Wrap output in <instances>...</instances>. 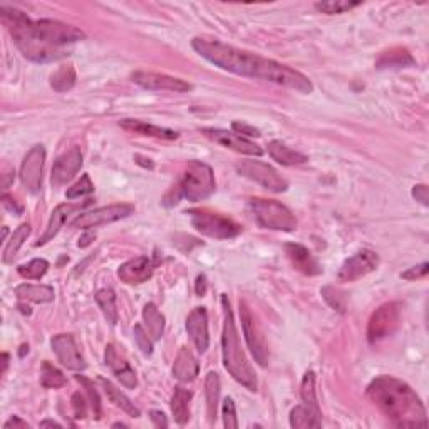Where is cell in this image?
<instances>
[{
    "mask_svg": "<svg viewBox=\"0 0 429 429\" xmlns=\"http://www.w3.org/2000/svg\"><path fill=\"white\" fill-rule=\"evenodd\" d=\"M195 52L210 64L231 74L252 77V79L272 82V84L284 86L297 93L310 94L314 91L312 82L307 76L292 67L280 64L273 59H267L258 54L244 51L235 45L225 44L218 39L195 38L191 40Z\"/></svg>",
    "mask_w": 429,
    "mask_h": 429,
    "instance_id": "cell-1",
    "label": "cell"
},
{
    "mask_svg": "<svg viewBox=\"0 0 429 429\" xmlns=\"http://www.w3.org/2000/svg\"><path fill=\"white\" fill-rule=\"evenodd\" d=\"M2 22L11 32L13 42L25 59L32 62H52L69 56L67 45L86 38L82 30L64 22L42 19L30 21L19 8L0 7Z\"/></svg>",
    "mask_w": 429,
    "mask_h": 429,
    "instance_id": "cell-2",
    "label": "cell"
},
{
    "mask_svg": "<svg viewBox=\"0 0 429 429\" xmlns=\"http://www.w3.org/2000/svg\"><path fill=\"white\" fill-rule=\"evenodd\" d=\"M367 398L398 428H426V409L413 387L392 376H379L367 386Z\"/></svg>",
    "mask_w": 429,
    "mask_h": 429,
    "instance_id": "cell-3",
    "label": "cell"
},
{
    "mask_svg": "<svg viewBox=\"0 0 429 429\" xmlns=\"http://www.w3.org/2000/svg\"><path fill=\"white\" fill-rule=\"evenodd\" d=\"M222 307H223V334H222V353H223V366L230 376L240 382L241 386L248 391L255 392L258 387L257 374L253 367L250 366L248 359L241 349L240 336L236 331L234 312H231L230 300L227 295H222Z\"/></svg>",
    "mask_w": 429,
    "mask_h": 429,
    "instance_id": "cell-4",
    "label": "cell"
},
{
    "mask_svg": "<svg viewBox=\"0 0 429 429\" xmlns=\"http://www.w3.org/2000/svg\"><path fill=\"white\" fill-rule=\"evenodd\" d=\"M217 183H214L213 170L207 163L193 159L186 164L183 175L176 186V195L171 205H176L180 198H186L188 202H202L214 193Z\"/></svg>",
    "mask_w": 429,
    "mask_h": 429,
    "instance_id": "cell-5",
    "label": "cell"
},
{
    "mask_svg": "<svg viewBox=\"0 0 429 429\" xmlns=\"http://www.w3.org/2000/svg\"><path fill=\"white\" fill-rule=\"evenodd\" d=\"M255 222L262 228L277 231H294L297 230V218L285 205L277 200L252 198L248 202Z\"/></svg>",
    "mask_w": 429,
    "mask_h": 429,
    "instance_id": "cell-6",
    "label": "cell"
},
{
    "mask_svg": "<svg viewBox=\"0 0 429 429\" xmlns=\"http://www.w3.org/2000/svg\"><path fill=\"white\" fill-rule=\"evenodd\" d=\"M188 214L195 230L200 231L202 235L210 236V239L228 240L235 239V236L241 234V227L239 223L222 213L210 212V210L205 208H196L190 210Z\"/></svg>",
    "mask_w": 429,
    "mask_h": 429,
    "instance_id": "cell-7",
    "label": "cell"
},
{
    "mask_svg": "<svg viewBox=\"0 0 429 429\" xmlns=\"http://www.w3.org/2000/svg\"><path fill=\"white\" fill-rule=\"evenodd\" d=\"M236 171L244 178L262 185L263 188L273 193H284L289 188V181L278 173L275 168L263 161H255V159H245V161L236 163Z\"/></svg>",
    "mask_w": 429,
    "mask_h": 429,
    "instance_id": "cell-8",
    "label": "cell"
},
{
    "mask_svg": "<svg viewBox=\"0 0 429 429\" xmlns=\"http://www.w3.org/2000/svg\"><path fill=\"white\" fill-rule=\"evenodd\" d=\"M401 312H403V307L399 302H387L376 309L367 324L369 344H376L394 334L401 326Z\"/></svg>",
    "mask_w": 429,
    "mask_h": 429,
    "instance_id": "cell-9",
    "label": "cell"
},
{
    "mask_svg": "<svg viewBox=\"0 0 429 429\" xmlns=\"http://www.w3.org/2000/svg\"><path fill=\"white\" fill-rule=\"evenodd\" d=\"M135 213V205L131 203H114L108 205V207L96 208L93 212H86L79 214L76 220H72L71 225L74 228H98L101 225H108V223H114L125 220L130 214Z\"/></svg>",
    "mask_w": 429,
    "mask_h": 429,
    "instance_id": "cell-10",
    "label": "cell"
},
{
    "mask_svg": "<svg viewBox=\"0 0 429 429\" xmlns=\"http://www.w3.org/2000/svg\"><path fill=\"white\" fill-rule=\"evenodd\" d=\"M240 317H241V327H244L245 341L246 345H248L250 353H252L255 360H257L260 366L265 367L268 364V348H267L265 337H263L262 332H260L252 310H250L245 300H240Z\"/></svg>",
    "mask_w": 429,
    "mask_h": 429,
    "instance_id": "cell-11",
    "label": "cell"
},
{
    "mask_svg": "<svg viewBox=\"0 0 429 429\" xmlns=\"http://www.w3.org/2000/svg\"><path fill=\"white\" fill-rule=\"evenodd\" d=\"M45 161V149L42 144H35L25 154L21 166V183L30 193H38L42 185V171Z\"/></svg>",
    "mask_w": 429,
    "mask_h": 429,
    "instance_id": "cell-12",
    "label": "cell"
},
{
    "mask_svg": "<svg viewBox=\"0 0 429 429\" xmlns=\"http://www.w3.org/2000/svg\"><path fill=\"white\" fill-rule=\"evenodd\" d=\"M379 267V255L372 250H359L353 257H349L342 263L337 273L341 282H355L358 278L366 277Z\"/></svg>",
    "mask_w": 429,
    "mask_h": 429,
    "instance_id": "cell-13",
    "label": "cell"
},
{
    "mask_svg": "<svg viewBox=\"0 0 429 429\" xmlns=\"http://www.w3.org/2000/svg\"><path fill=\"white\" fill-rule=\"evenodd\" d=\"M203 135L212 141H214V143L231 149V151L248 154V156H262L263 154V149L260 148L258 144H255L253 141L244 138V136L236 135L235 131L218 130V127H205Z\"/></svg>",
    "mask_w": 429,
    "mask_h": 429,
    "instance_id": "cell-14",
    "label": "cell"
},
{
    "mask_svg": "<svg viewBox=\"0 0 429 429\" xmlns=\"http://www.w3.org/2000/svg\"><path fill=\"white\" fill-rule=\"evenodd\" d=\"M131 81L138 84L139 88L149 91H173V93H188L191 91V84L186 81L173 76L158 74V72H133Z\"/></svg>",
    "mask_w": 429,
    "mask_h": 429,
    "instance_id": "cell-15",
    "label": "cell"
},
{
    "mask_svg": "<svg viewBox=\"0 0 429 429\" xmlns=\"http://www.w3.org/2000/svg\"><path fill=\"white\" fill-rule=\"evenodd\" d=\"M51 345L57 360L64 367L71 369V371H84L86 366H88L84 358H82L79 348H77L74 337L71 334L54 336Z\"/></svg>",
    "mask_w": 429,
    "mask_h": 429,
    "instance_id": "cell-16",
    "label": "cell"
},
{
    "mask_svg": "<svg viewBox=\"0 0 429 429\" xmlns=\"http://www.w3.org/2000/svg\"><path fill=\"white\" fill-rule=\"evenodd\" d=\"M81 166H82V153L77 146H74V148H71L69 151L62 153L61 156L54 161L52 175H51L52 185L54 186L66 185L67 181H71L72 178L77 175Z\"/></svg>",
    "mask_w": 429,
    "mask_h": 429,
    "instance_id": "cell-17",
    "label": "cell"
},
{
    "mask_svg": "<svg viewBox=\"0 0 429 429\" xmlns=\"http://www.w3.org/2000/svg\"><path fill=\"white\" fill-rule=\"evenodd\" d=\"M154 273V263L153 260L146 255L141 257L131 258L127 262L118 268V277L121 278V282H125L127 285H138L148 282Z\"/></svg>",
    "mask_w": 429,
    "mask_h": 429,
    "instance_id": "cell-18",
    "label": "cell"
},
{
    "mask_svg": "<svg viewBox=\"0 0 429 429\" xmlns=\"http://www.w3.org/2000/svg\"><path fill=\"white\" fill-rule=\"evenodd\" d=\"M186 331L193 341V344L198 349V353H207L210 345V334H208V316L207 309L196 307L190 312L186 319Z\"/></svg>",
    "mask_w": 429,
    "mask_h": 429,
    "instance_id": "cell-19",
    "label": "cell"
},
{
    "mask_svg": "<svg viewBox=\"0 0 429 429\" xmlns=\"http://www.w3.org/2000/svg\"><path fill=\"white\" fill-rule=\"evenodd\" d=\"M106 364L114 376L118 377V381H121V384L127 387V389H135L138 386V377H136L135 369L130 366V362L122 355H120L113 344H109L106 348Z\"/></svg>",
    "mask_w": 429,
    "mask_h": 429,
    "instance_id": "cell-20",
    "label": "cell"
},
{
    "mask_svg": "<svg viewBox=\"0 0 429 429\" xmlns=\"http://www.w3.org/2000/svg\"><path fill=\"white\" fill-rule=\"evenodd\" d=\"M285 252L289 255L292 265H294L297 270L304 275H321L322 273V267L319 265V262L314 258V255L309 252V248H305L304 245L300 244H287L285 245Z\"/></svg>",
    "mask_w": 429,
    "mask_h": 429,
    "instance_id": "cell-21",
    "label": "cell"
},
{
    "mask_svg": "<svg viewBox=\"0 0 429 429\" xmlns=\"http://www.w3.org/2000/svg\"><path fill=\"white\" fill-rule=\"evenodd\" d=\"M91 200H88L86 203L82 205H59V207L54 208V212L51 214V220H49L47 223V228H45L44 235L40 236L38 244H35V246H42L47 244V241H51L54 236H56L59 231H61V228L64 223L67 222V218H69V214H72L74 212H77V210H81L82 207H86V205H89Z\"/></svg>",
    "mask_w": 429,
    "mask_h": 429,
    "instance_id": "cell-22",
    "label": "cell"
},
{
    "mask_svg": "<svg viewBox=\"0 0 429 429\" xmlns=\"http://www.w3.org/2000/svg\"><path fill=\"white\" fill-rule=\"evenodd\" d=\"M120 126L122 127V130L131 131V133H136L141 136H149V138H158V139H166V141H175L180 138V133H176V131L168 130V127L149 125V122L139 121V120H121Z\"/></svg>",
    "mask_w": 429,
    "mask_h": 429,
    "instance_id": "cell-23",
    "label": "cell"
},
{
    "mask_svg": "<svg viewBox=\"0 0 429 429\" xmlns=\"http://www.w3.org/2000/svg\"><path fill=\"white\" fill-rule=\"evenodd\" d=\"M200 372L198 360L188 348H181L178 353L175 364H173V376H175L180 382H191L195 381Z\"/></svg>",
    "mask_w": 429,
    "mask_h": 429,
    "instance_id": "cell-24",
    "label": "cell"
},
{
    "mask_svg": "<svg viewBox=\"0 0 429 429\" xmlns=\"http://www.w3.org/2000/svg\"><path fill=\"white\" fill-rule=\"evenodd\" d=\"M268 154L273 158V161L280 163L282 166H295V164H304L309 161V158L305 154L295 151L290 146L277 139L268 143Z\"/></svg>",
    "mask_w": 429,
    "mask_h": 429,
    "instance_id": "cell-25",
    "label": "cell"
},
{
    "mask_svg": "<svg viewBox=\"0 0 429 429\" xmlns=\"http://www.w3.org/2000/svg\"><path fill=\"white\" fill-rule=\"evenodd\" d=\"M376 66L379 69H401V67L414 66V57L404 47H394L391 51L382 52L377 59Z\"/></svg>",
    "mask_w": 429,
    "mask_h": 429,
    "instance_id": "cell-26",
    "label": "cell"
},
{
    "mask_svg": "<svg viewBox=\"0 0 429 429\" xmlns=\"http://www.w3.org/2000/svg\"><path fill=\"white\" fill-rule=\"evenodd\" d=\"M205 398H207V413L208 421H217L218 414V403H220V376L217 372H208L205 379Z\"/></svg>",
    "mask_w": 429,
    "mask_h": 429,
    "instance_id": "cell-27",
    "label": "cell"
},
{
    "mask_svg": "<svg viewBox=\"0 0 429 429\" xmlns=\"http://www.w3.org/2000/svg\"><path fill=\"white\" fill-rule=\"evenodd\" d=\"M16 295L21 300L25 302H34V304H49L52 302L54 297V289L49 285H32V284H22L16 289Z\"/></svg>",
    "mask_w": 429,
    "mask_h": 429,
    "instance_id": "cell-28",
    "label": "cell"
},
{
    "mask_svg": "<svg viewBox=\"0 0 429 429\" xmlns=\"http://www.w3.org/2000/svg\"><path fill=\"white\" fill-rule=\"evenodd\" d=\"M290 426L297 429L307 428H321L322 426V414L321 411H314L307 406H295L290 411Z\"/></svg>",
    "mask_w": 429,
    "mask_h": 429,
    "instance_id": "cell-29",
    "label": "cell"
},
{
    "mask_svg": "<svg viewBox=\"0 0 429 429\" xmlns=\"http://www.w3.org/2000/svg\"><path fill=\"white\" fill-rule=\"evenodd\" d=\"M101 384L104 387V391H106L109 401H111V403L116 406V408L125 411L127 416H131V418H139L141 416V411H139L138 406H136L133 401L127 398V396L121 389H118V387L114 386L113 382L106 381V379H101Z\"/></svg>",
    "mask_w": 429,
    "mask_h": 429,
    "instance_id": "cell-30",
    "label": "cell"
},
{
    "mask_svg": "<svg viewBox=\"0 0 429 429\" xmlns=\"http://www.w3.org/2000/svg\"><path fill=\"white\" fill-rule=\"evenodd\" d=\"M191 391L185 389V387H176L173 392L171 398V413L175 416V421L180 426H185L190 421V401H191Z\"/></svg>",
    "mask_w": 429,
    "mask_h": 429,
    "instance_id": "cell-31",
    "label": "cell"
},
{
    "mask_svg": "<svg viewBox=\"0 0 429 429\" xmlns=\"http://www.w3.org/2000/svg\"><path fill=\"white\" fill-rule=\"evenodd\" d=\"M30 235V223H22L19 228H16L11 240L6 244V248L2 252V262L4 263H12L13 258L17 257L19 250L22 248V245L25 244L27 239Z\"/></svg>",
    "mask_w": 429,
    "mask_h": 429,
    "instance_id": "cell-32",
    "label": "cell"
},
{
    "mask_svg": "<svg viewBox=\"0 0 429 429\" xmlns=\"http://www.w3.org/2000/svg\"><path fill=\"white\" fill-rule=\"evenodd\" d=\"M143 321L146 332L153 341H159L164 332V317L154 304H146L143 309Z\"/></svg>",
    "mask_w": 429,
    "mask_h": 429,
    "instance_id": "cell-33",
    "label": "cell"
},
{
    "mask_svg": "<svg viewBox=\"0 0 429 429\" xmlns=\"http://www.w3.org/2000/svg\"><path fill=\"white\" fill-rule=\"evenodd\" d=\"M96 302H98L99 309H101L103 316L111 326H116L120 314H118L116 307V294L113 289H101L96 292Z\"/></svg>",
    "mask_w": 429,
    "mask_h": 429,
    "instance_id": "cell-34",
    "label": "cell"
},
{
    "mask_svg": "<svg viewBox=\"0 0 429 429\" xmlns=\"http://www.w3.org/2000/svg\"><path fill=\"white\" fill-rule=\"evenodd\" d=\"M51 86L57 93H67L76 86V71L72 64L67 66H61L59 69L51 76Z\"/></svg>",
    "mask_w": 429,
    "mask_h": 429,
    "instance_id": "cell-35",
    "label": "cell"
},
{
    "mask_svg": "<svg viewBox=\"0 0 429 429\" xmlns=\"http://www.w3.org/2000/svg\"><path fill=\"white\" fill-rule=\"evenodd\" d=\"M40 384H42L45 389H59V387H64L67 384V379L56 366H52L49 360H44L42 367H40Z\"/></svg>",
    "mask_w": 429,
    "mask_h": 429,
    "instance_id": "cell-36",
    "label": "cell"
},
{
    "mask_svg": "<svg viewBox=\"0 0 429 429\" xmlns=\"http://www.w3.org/2000/svg\"><path fill=\"white\" fill-rule=\"evenodd\" d=\"M300 396H302L304 404L307 408L314 409V411H321L319 409V401H317V392H316V374L312 371L305 372V376L302 379V384H300Z\"/></svg>",
    "mask_w": 429,
    "mask_h": 429,
    "instance_id": "cell-37",
    "label": "cell"
},
{
    "mask_svg": "<svg viewBox=\"0 0 429 429\" xmlns=\"http://www.w3.org/2000/svg\"><path fill=\"white\" fill-rule=\"evenodd\" d=\"M49 270V262L44 258H34L30 260L27 265H21L17 268L19 275L27 280H40Z\"/></svg>",
    "mask_w": 429,
    "mask_h": 429,
    "instance_id": "cell-38",
    "label": "cell"
},
{
    "mask_svg": "<svg viewBox=\"0 0 429 429\" xmlns=\"http://www.w3.org/2000/svg\"><path fill=\"white\" fill-rule=\"evenodd\" d=\"M362 6V2H353V0H327V2H317L316 8L319 12L334 16V13H344L353 8Z\"/></svg>",
    "mask_w": 429,
    "mask_h": 429,
    "instance_id": "cell-39",
    "label": "cell"
},
{
    "mask_svg": "<svg viewBox=\"0 0 429 429\" xmlns=\"http://www.w3.org/2000/svg\"><path fill=\"white\" fill-rule=\"evenodd\" d=\"M321 294H322L324 299H326V302L331 305L332 309L337 310L339 314L345 312V295H344V292L336 289V287L328 285V287H324Z\"/></svg>",
    "mask_w": 429,
    "mask_h": 429,
    "instance_id": "cell-40",
    "label": "cell"
},
{
    "mask_svg": "<svg viewBox=\"0 0 429 429\" xmlns=\"http://www.w3.org/2000/svg\"><path fill=\"white\" fill-rule=\"evenodd\" d=\"M76 379L81 382L82 386H84V391H86V394H88L89 404L94 411V418L99 419L101 418V399H99V394H98V391H96L93 381H89L88 377L81 376V374L79 376H76Z\"/></svg>",
    "mask_w": 429,
    "mask_h": 429,
    "instance_id": "cell-41",
    "label": "cell"
},
{
    "mask_svg": "<svg viewBox=\"0 0 429 429\" xmlns=\"http://www.w3.org/2000/svg\"><path fill=\"white\" fill-rule=\"evenodd\" d=\"M93 191H94V183L91 181L89 175H82L81 180L77 181V183L72 185L71 188L66 191V198L76 200V198H81V196L91 195Z\"/></svg>",
    "mask_w": 429,
    "mask_h": 429,
    "instance_id": "cell-42",
    "label": "cell"
},
{
    "mask_svg": "<svg viewBox=\"0 0 429 429\" xmlns=\"http://www.w3.org/2000/svg\"><path fill=\"white\" fill-rule=\"evenodd\" d=\"M222 416H223V424L227 429H236L239 428V419H236V408L231 398H227L223 401L222 408Z\"/></svg>",
    "mask_w": 429,
    "mask_h": 429,
    "instance_id": "cell-43",
    "label": "cell"
},
{
    "mask_svg": "<svg viewBox=\"0 0 429 429\" xmlns=\"http://www.w3.org/2000/svg\"><path fill=\"white\" fill-rule=\"evenodd\" d=\"M133 334H135L136 344H138V348L141 349V353L146 355L151 354L153 353V339L151 337H148V332H144L143 326H139V324L138 326H135Z\"/></svg>",
    "mask_w": 429,
    "mask_h": 429,
    "instance_id": "cell-44",
    "label": "cell"
},
{
    "mask_svg": "<svg viewBox=\"0 0 429 429\" xmlns=\"http://www.w3.org/2000/svg\"><path fill=\"white\" fill-rule=\"evenodd\" d=\"M72 409H74V416L77 419H84L88 416V404H86V398L81 392L72 394Z\"/></svg>",
    "mask_w": 429,
    "mask_h": 429,
    "instance_id": "cell-45",
    "label": "cell"
},
{
    "mask_svg": "<svg viewBox=\"0 0 429 429\" xmlns=\"http://www.w3.org/2000/svg\"><path fill=\"white\" fill-rule=\"evenodd\" d=\"M428 272H429L428 262H423L416 267H411L409 270H406L404 273H401V277H403L404 280H418V278L426 277Z\"/></svg>",
    "mask_w": 429,
    "mask_h": 429,
    "instance_id": "cell-46",
    "label": "cell"
},
{
    "mask_svg": "<svg viewBox=\"0 0 429 429\" xmlns=\"http://www.w3.org/2000/svg\"><path fill=\"white\" fill-rule=\"evenodd\" d=\"M231 127H234V131L236 135L244 136V138H246V136H248V138H258V136H260V131L257 130V127L245 125V122L236 121V122H234V125H231Z\"/></svg>",
    "mask_w": 429,
    "mask_h": 429,
    "instance_id": "cell-47",
    "label": "cell"
},
{
    "mask_svg": "<svg viewBox=\"0 0 429 429\" xmlns=\"http://www.w3.org/2000/svg\"><path fill=\"white\" fill-rule=\"evenodd\" d=\"M413 196L416 198V202H419L424 207H428L429 205V190L426 185H416L413 188Z\"/></svg>",
    "mask_w": 429,
    "mask_h": 429,
    "instance_id": "cell-48",
    "label": "cell"
},
{
    "mask_svg": "<svg viewBox=\"0 0 429 429\" xmlns=\"http://www.w3.org/2000/svg\"><path fill=\"white\" fill-rule=\"evenodd\" d=\"M149 418H151V421L154 423V426L156 428H168V419L161 411H151V413H149Z\"/></svg>",
    "mask_w": 429,
    "mask_h": 429,
    "instance_id": "cell-49",
    "label": "cell"
},
{
    "mask_svg": "<svg viewBox=\"0 0 429 429\" xmlns=\"http://www.w3.org/2000/svg\"><path fill=\"white\" fill-rule=\"evenodd\" d=\"M2 203H4V207H6V208L8 210V212H12V213H16V214L22 213V208H21V207H17V205H16V200L11 198V196H8L7 193L2 196Z\"/></svg>",
    "mask_w": 429,
    "mask_h": 429,
    "instance_id": "cell-50",
    "label": "cell"
},
{
    "mask_svg": "<svg viewBox=\"0 0 429 429\" xmlns=\"http://www.w3.org/2000/svg\"><path fill=\"white\" fill-rule=\"evenodd\" d=\"M11 428H19V429H25V428H29V424H27L25 421H22L21 418H17V416H12L11 419H8V421L4 424V429H11Z\"/></svg>",
    "mask_w": 429,
    "mask_h": 429,
    "instance_id": "cell-51",
    "label": "cell"
},
{
    "mask_svg": "<svg viewBox=\"0 0 429 429\" xmlns=\"http://www.w3.org/2000/svg\"><path fill=\"white\" fill-rule=\"evenodd\" d=\"M205 292H207V278L205 275H200L196 278V294L205 295Z\"/></svg>",
    "mask_w": 429,
    "mask_h": 429,
    "instance_id": "cell-52",
    "label": "cell"
},
{
    "mask_svg": "<svg viewBox=\"0 0 429 429\" xmlns=\"http://www.w3.org/2000/svg\"><path fill=\"white\" fill-rule=\"evenodd\" d=\"M13 178V170H11V168L6 166L4 168V190L8 188V185H11V181H8V178Z\"/></svg>",
    "mask_w": 429,
    "mask_h": 429,
    "instance_id": "cell-53",
    "label": "cell"
},
{
    "mask_svg": "<svg viewBox=\"0 0 429 429\" xmlns=\"http://www.w3.org/2000/svg\"><path fill=\"white\" fill-rule=\"evenodd\" d=\"M47 426H52V428H62L61 423L57 421H51V419H45V421L40 423V428H47Z\"/></svg>",
    "mask_w": 429,
    "mask_h": 429,
    "instance_id": "cell-54",
    "label": "cell"
},
{
    "mask_svg": "<svg viewBox=\"0 0 429 429\" xmlns=\"http://www.w3.org/2000/svg\"><path fill=\"white\" fill-rule=\"evenodd\" d=\"M91 240H94V235H86V236H82V239L79 240V246H82V248H86V246L91 245Z\"/></svg>",
    "mask_w": 429,
    "mask_h": 429,
    "instance_id": "cell-55",
    "label": "cell"
},
{
    "mask_svg": "<svg viewBox=\"0 0 429 429\" xmlns=\"http://www.w3.org/2000/svg\"><path fill=\"white\" fill-rule=\"evenodd\" d=\"M8 360H11V355H8L7 353H4V354H2V374H6V372H7Z\"/></svg>",
    "mask_w": 429,
    "mask_h": 429,
    "instance_id": "cell-56",
    "label": "cell"
}]
</instances>
